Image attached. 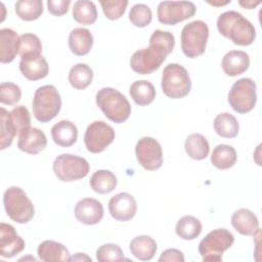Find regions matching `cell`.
I'll list each match as a JSON object with an SVG mask.
<instances>
[{
	"instance_id": "obj_25",
	"label": "cell",
	"mask_w": 262,
	"mask_h": 262,
	"mask_svg": "<svg viewBox=\"0 0 262 262\" xmlns=\"http://www.w3.org/2000/svg\"><path fill=\"white\" fill-rule=\"evenodd\" d=\"M131 254L141 261L151 260L157 252V243L149 235H138L129 245Z\"/></svg>"
},
{
	"instance_id": "obj_8",
	"label": "cell",
	"mask_w": 262,
	"mask_h": 262,
	"mask_svg": "<svg viewBox=\"0 0 262 262\" xmlns=\"http://www.w3.org/2000/svg\"><path fill=\"white\" fill-rule=\"evenodd\" d=\"M234 242L233 234L226 228L210 231L199 244V253L204 261H221L223 253Z\"/></svg>"
},
{
	"instance_id": "obj_28",
	"label": "cell",
	"mask_w": 262,
	"mask_h": 262,
	"mask_svg": "<svg viewBox=\"0 0 262 262\" xmlns=\"http://www.w3.org/2000/svg\"><path fill=\"white\" fill-rule=\"evenodd\" d=\"M236 151L234 147L228 144H218L212 152L211 163L220 170H227L236 163Z\"/></svg>"
},
{
	"instance_id": "obj_46",
	"label": "cell",
	"mask_w": 262,
	"mask_h": 262,
	"mask_svg": "<svg viewBox=\"0 0 262 262\" xmlns=\"http://www.w3.org/2000/svg\"><path fill=\"white\" fill-rule=\"evenodd\" d=\"M210 4H212V5H215V6H219V5H225V4H228V3H230V0H228V1H225V2H209Z\"/></svg>"
},
{
	"instance_id": "obj_23",
	"label": "cell",
	"mask_w": 262,
	"mask_h": 262,
	"mask_svg": "<svg viewBox=\"0 0 262 262\" xmlns=\"http://www.w3.org/2000/svg\"><path fill=\"white\" fill-rule=\"evenodd\" d=\"M51 137L57 145L69 147L77 141L78 129L71 121L62 120L52 126Z\"/></svg>"
},
{
	"instance_id": "obj_1",
	"label": "cell",
	"mask_w": 262,
	"mask_h": 262,
	"mask_svg": "<svg viewBox=\"0 0 262 262\" xmlns=\"http://www.w3.org/2000/svg\"><path fill=\"white\" fill-rule=\"evenodd\" d=\"M175 38L172 33L156 30L150 38L147 48L135 51L130 58L131 69L140 75H148L158 70L166 57L173 51Z\"/></svg>"
},
{
	"instance_id": "obj_14",
	"label": "cell",
	"mask_w": 262,
	"mask_h": 262,
	"mask_svg": "<svg viewBox=\"0 0 262 262\" xmlns=\"http://www.w3.org/2000/svg\"><path fill=\"white\" fill-rule=\"evenodd\" d=\"M137 211V204L134 196L128 192H120L112 196L108 202V212L118 221H129Z\"/></svg>"
},
{
	"instance_id": "obj_45",
	"label": "cell",
	"mask_w": 262,
	"mask_h": 262,
	"mask_svg": "<svg viewBox=\"0 0 262 262\" xmlns=\"http://www.w3.org/2000/svg\"><path fill=\"white\" fill-rule=\"evenodd\" d=\"M87 260V261H91V258H89V257H87L84 253H77V255L76 256H73V257H71V259H70V261H75V260Z\"/></svg>"
},
{
	"instance_id": "obj_17",
	"label": "cell",
	"mask_w": 262,
	"mask_h": 262,
	"mask_svg": "<svg viewBox=\"0 0 262 262\" xmlns=\"http://www.w3.org/2000/svg\"><path fill=\"white\" fill-rule=\"evenodd\" d=\"M19 71L28 80L37 81L48 75L49 66L42 55H30L21 57Z\"/></svg>"
},
{
	"instance_id": "obj_3",
	"label": "cell",
	"mask_w": 262,
	"mask_h": 262,
	"mask_svg": "<svg viewBox=\"0 0 262 262\" xmlns=\"http://www.w3.org/2000/svg\"><path fill=\"white\" fill-rule=\"evenodd\" d=\"M96 104L104 116L114 123L120 124L128 120L131 105L128 99L117 89L104 87L96 93Z\"/></svg>"
},
{
	"instance_id": "obj_10",
	"label": "cell",
	"mask_w": 262,
	"mask_h": 262,
	"mask_svg": "<svg viewBox=\"0 0 262 262\" xmlns=\"http://www.w3.org/2000/svg\"><path fill=\"white\" fill-rule=\"evenodd\" d=\"M52 168L55 176L59 180L71 182L86 177L90 166L84 158L71 154H62L56 157Z\"/></svg>"
},
{
	"instance_id": "obj_21",
	"label": "cell",
	"mask_w": 262,
	"mask_h": 262,
	"mask_svg": "<svg viewBox=\"0 0 262 262\" xmlns=\"http://www.w3.org/2000/svg\"><path fill=\"white\" fill-rule=\"evenodd\" d=\"M93 45V36L88 29L76 28L69 35V47L78 56L88 54Z\"/></svg>"
},
{
	"instance_id": "obj_26",
	"label": "cell",
	"mask_w": 262,
	"mask_h": 262,
	"mask_svg": "<svg viewBox=\"0 0 262 262\" xmlns=\"http://www.w3.org/2000/svg\"><path fill=\"white\" fill-rule=\"evenodd\" d=\"M131 98L140 106L147 105L156 98L155 86L146 80L135 81L129 89Z\"/></svg>"
},
{
	"instance_id": "obj_2",
	"label": "cell",
	"mask_w": 262,
	"mask_h": 262,
	"mask_svg": "<svg viewBox=\"0 0 262 262\" xmlns=\"http://www.w3.org/2000/svg\"><path fill=\"white\" fill-rule=\"evenodd\" d=\"M217 29L222 36L241 46L251 45L256 38V30L252 23L234 10L225 11L218 16Z\"/></svg>"
},
{
	"instance_id": "obj_9",
	"label": "cell",
	"mask_w": 262,
	"mask_h": 262,
	"mask_svg": "<svg viewBox=\"0 0 262 262\" xmlns=\"http://www.w3.org/2000/svg\"><path fill=\"white\" fill-rule=\"evenodd\" d=\"M256 83L250 78H242L234 82L228 92V102L233 111L247 114L256 105Z\"/></svg>"
},
{
	"instance_id": "obj_40",
	"label": "cell",
	"mask_w": 262,
	"mask_h": 262,
	"mask_svg": "<svg viewBox=\"0 0 262 262\" xmlns=\"http://www.w3.org/2000/svg\"><path fill=\"white\" fill-rule=\"evenodd\" d=\"M21 90L18 85L10 82H3L0 85V101L12 105L20 100Z\"/></svg>"
},
{
	"instance_id": "obj_30",
	"label": "cell",
	"mask_w": 262,
	"mask_h": 262,
	"mask_svg": "<svg viewBox=\"0 0 262 262\" xmlns=\"http://www.w3.org/2000/svg\"><path fill=\"white\" fill-rule=\"evenodd\" d=\"M90 186L97 193L112 192L118 183L115 174L108 170H97L90 177Z\"/></svg>"
},
{
	"instance_id": "obj_27",
	"label": "cell",
	"mask_w": 262,
	"mask_h": 262,
	"mask_svg": "<svg viewBox=\"0 0 262 262\" xmlns=\"http://www.w3.org/2000/svg\"><path fill=\"white\" fill-rule=\"evenodd\" d=\"M184 147L188 157L196 161L206 159L210 151L208 140L200 133H192L188 135L185 139Z\"/></svg>"
},
{
	"instance_id": "obj_33",
	"label": "cell",
	"mask_w": 262,
	"mask_h": 262,
	"mask_svg": "<svg viewBox=\"0 0 262 262\" xmlns=\"http://www.w3.org/2000/svg\"><path fill=\"white\" fill-rule=\"evenodd\" d=\"M73 17L81 25L89 26L94 24L97 18V9L94 2L87 0L76 1L73 7Z\"/></svg>"
},
{
	"instance_id": "obj_42",
	"label": "cell",
	"mask_w": 262,
	"mask_h": 262,
	"mask_svg": "<svg viewBox=\"0 0 262 262\" xmlns=\"http://www.w3.org/2000/svg\"><path fill=\"white\" fill-rule=\"evenodd\" d=\"M70 4H71L70 0H48L47 1L48 11L55 16H60L66 14L69 10Z\"/></svg>"
},
{
	"instance_id": "obj_34",
	"label": "cell",
	"mask_w": 262,
	"mask_h": 262,
	"mask_svg": "<svg viewBox=\"0 0 262 262\" xmlns=\"http://www.w3.org/2000/svg\"><path fill=\"white\" fill-rule=\"evenodd\" d=\"M14 7L17 16L27 21L39 18L43 13L42 0H19L15 3Z\"/></svg>"
},
{
	"instance_id": "obj_35",
	"label": "cell",
	"mask_w": 262,
	"mask_h": 262,
	"mask_svg": "<svg viewBox=\"0 0 262 262\" xmlns=\"http://www.w3.org/2000/svg\"><path fill=\"white\" fill-rule=\"evenodd\" d=\"M0 149H5L11 145L16 135V130L11 120L10 112L6 111L4 107L0 108Z\"/></svg>"
},
{
	"instance_id": "obj_31",
	"label": "cell",
	"mask_w": 262,
	"mask_h": 262,
	"mask_svg": "<svg viewBox=\"0 0 262 262\" xmlns=\"http://www.w3.org/2000/svg\"><path fill=\"white\" fill-rule=\"evenodd\" d=\"M93 80V71L86 64L79 62L71 68L69 72V82L75 89H85Z\"/></svg>"
},
{
	"instance_id": "obj_16",
	"label": "cell",
	"mask_w": 262,
	"mask_h": 262,
	"mask_svg": "<svg viewBox=\"0 0 262 262\" xmlns=\"http://www.w3.org/2000/svg\"><path fill=\"white\" fill-rule=\"evenodd\" d=\"M75 217L79 222L86 225L97 224L103 217V206L96 199H82L75 207Z\"/></svg>"
},
{
	"instance_id": "obj_43",
	"label": "cell",
	"mask_w": 262,
	"mask_h": 262,
	"mask_svg": "<svg viewBox=\"0 0 262 262\" xmlns=\"http://www.w3.org/2000/svg\"><path fill=\"white\" fill-rule=\"evenodd\" d=\"M159 262H184V255L177 249H167L161 254Z\"/></svg>"
},
{
	"instance_id": "obj_20",
	"label": "cell",
	"mask_w": 262,
	"mask_h": 262,
	"mask_svg": "<svg viewBox=\"0 0 262 262\" xmlns=\"http://www.w3.org/2000/svg\"><path fill=\"white\" fill-rule=\"evenodd\" d=\"M250 66L249 54L242 50H230L221 61L223 72L230 77H235L245 73Z\"/></svg>"
},
{
	"instance_id": "obj_22",
	"label": "cell",
	"mask_w": 262,
	"mask_h": 262,
	"mask_svg": "<svg viewBox=\"0 0 262 262\" xmlns=\"http://www.w3.org/2000/svg\"><path fill=\"white\" fill-rule=\"evenodd\" d=\"M19 37L11 29L0 30V61L2 63L11 62L18 53Z\"/></svg>"
},
{
	"instance_id": "obj_41",
	"label": "cell",
	"mask_w": 262,
	"mask_h": 262,
	"mask_svg": "<svg viewBox=\"0 0 262 262\" xmlns=\"http://www.w3.org/2000/svg\"><path fill=\"white\" fill-rule=\"evenodd\" d=\"M103 13L106 18L115 20L120 18L128 5L127 0H115V1H100Z\"/></svg>"
},
{
	"instance_id": "obj_19",
	"label": "cell",
	"mask_w": 262,
	"mask_h": 262,
	"mask_svg": "<svg viewBox=\"0 0 262 262\" xmlns=\"http://www.w3.org/2000/svg\"><path fill=\"white\" fill-rule=\"evenodd\" d=\"M47 145V138L43 131L36 127H31L18 136L17 147L27 154L37 155Z\"/></svg>"
},
{
	"instance_id": "obj_7",
	"label": "cell",
	"mask_w": 262,
	"mask_h": 262,
	"mask_svg": "<svg viewBox=\"0 0 262 262\" xmlns=\"http://www.w3.org/2000/svg\"><path fill=\"white\" fill-rule=\"evenodd\" d=\"M162 90L170 98L186 96L191 89V81L185 68L178 63H169L162 74Z\"/></svg>"
},
{
	"instance_id": "obj_11",
	"label": "cell",
	"mask_w": 262,
	"mask_h": 262,
	"mask_svg": "<svg viewBox=\"0 0 262 262\" xmlns=\"http://www.w3.org/2000/svg\"><path fill=\"white\" fill-rule=\"evenodd\" d=\"M195 10V5L190 1H162L158 5L157 14L161 24L173 26L193 16Z\"/></svg>"
},
{
	"instance_id": "obj_38",
	"label": "cell",
	"mask_w": 262,
	"mask_h": 262,
	"mask_svg": "<svg viewBox=\"0 0 262 262\" xmlns=\"http://www.w3.org/2000/svg\"><path fill=\"white\" fill-rule=\"evenodd\" d=\"M10 117L16 130V136L21 135L31 127V116L24 105H16L10 111Z\"/></svg>"
},
{
	"instance_id": "obj_24",
	"label": "cell",
	"mask_w": 262,
	"mask_h": 262,
	"mask_svg": "<svg viewBox=\"0 0 262 262\" xmlns=\"http://www.w3.org/2000/svg\"><path fill=\"white\" fill-rule=\"evenodd\" d=\"M38 256L41 261H70V253L68 249L60 243L55 241H44L38 247Z\"/></svg>"
},
{
	"instance_id": "obj_44",
	"label": "cell",
	"mask_w": 262,
	"mask_h": 262,
	"mask_svg": "<svg viewBox=\"0 0 262 262\" xmlns=\"http://www.w3.org/2000/svg\"><path fill=\"white\" fill-rule=\"evenodd\" d=\"M241 6L247 8V9H252L254 7H256L257 5H259L261 3V1H253V0H246V1H239L238 2Z\"/></svg>"
},
{
	"instance_id": "obj_29",
	"label": "cell",
	"mask_w": 262,
	"mask_h": 262,
	"mask_svg": "<svg viewBox=\"0 0 262 262\" xmlns=\"http://www.w3.org/2000/svg\"><path fill=\"white\" fill-rule=\"evenodd\" d=\"M214 130L221 137L233 138L238 134L239 124L233 115L221 113L214 119Z\"/></svg>"
},
{
	"instance_id": "obj_12",
	"label": "cell",
	"mask_w": 262,
	"mask_h": 262,
	"mask_svg": "<svg viewBox=\"0 0 262 262\" xmlns=\"http://www.w3.org/2000/svg\"><path fill=\"white\" fill-rule=\"evenodd\" d=\"M116 133L111 125L103 121H94L86 129L84 142L88 151L99 154L115 139Z\"/></svg>"
},
{
	"instance_id": "obj_39",
	"label": "cell",
	"mask_w": 262,
	"mask_h": 262,
	"mask_svg": "<svg viewBox=\"0 0 262 262\" xmlns=\"http://www.w3.org/2000/svg\"><path fill=\"white\" fill-rule=\"evenodd\" d=\"M96 259L99 262L107 261H122L124 254L122 249L116 244H104L96 251Z\"/></svg>"
},
{
	"instance_id": "obj_18",
	"label": "cell",
	"mask_w": 262,
	"mask_h": 262,
	"mask_svg": "<svg viewBox=\"0 0 262 262\" xmlns=\"http://www.w3.org/2000/svg\"><path fill=\"white\" fill-rule=\"evenodd\" d=\"M232 227L243 235H256L260 232L259 220L249 209L241 208L231 216Z\"/></svg>"
},
{
	"instance_id": "obj_5",
	"label": "cell",
	"mask_w": 262,
	"mask_h": 262,
	"mask_svg": "<svg viewBox=\"0 0 262 262\" xmlns=\"http://www.w3.org/2000/svg\"><path fill=\"white\" fill-rule=\"evenodd\" d=\"M33 113L35 118L46 123L57 116L61 107V98L57 89L53 85H44L39 87L33 98Z\"/></svg>"
},
{
	"instance_id": "obj_37",
	"label": "cell",
	"mask_w": 262,
	"mask_h": 262,
	"mask_svg": "<svg viewBox=\"0 0 262 262\" xmlns=\"http://www.w3.org/2000/svg\"><path fill=\"white\" fill-rule=\"evenodd\" d=\"M129 19L135 27L144 28L148 26L152 19L151 9L143 3H137L130 9Z\"/></svg>"
},
{
	"instance_id": "obj_15",
	"label": "cell",
	"mask_w": 262,
	"mask_h": 262,
	"mask_svg": "<svg viewBox=\"0 0 262 262\" xmlns=\"http://www.w3.org/2000/svg\"><path fill=\"white\" fill-rule=\"evenodd\" d=\"M25 247V241L17 234L14 227L2 222L0 224V255L4 258H12Z\"/></svg>"
},
{
	"instance_id": "obj_4",
	"label": "cell",
	"mask_w": 262,
	"mask_h": 262,
	"mask_svg": "<svg viewBox=\"0 0 262 262\" xmlns=\"http://www.w3.org/2000/svg\"><path fill=\"white\" fill-rule=\"evenodd\" d=\"M3 205L7 216L16 223H28L34 217V205L18 186H11L5 190Z\"/></svg>"
},
{
	"instance_id": "obj_13",
	"label": "cell",
	"mask_w": 262,
	"mask_h": 262,
	"mask_svg": "<svg viewBox=\"0 0 262 262\" xmlns=\"http://www.w3.org/2000/svg\"><path fill=\"white\" fill-rule=\"evenodd\" d=\"M135 155L138 163L145 170H158L163 164L162 146L152 137L144 136L140 138L135 146Z\"/></svg>"
},
{
	"instance_id": "obj_6",
	"label": "cell",
	"mask_w": 262,
	"mask_h": 262,
	"mask_svg": "<svg viewBox=\"0 0 262 262\" xmlns=\"http://www.w3.org/2000/svg\"><path fill=\"white\" fill-rule=\"evenodd\" d=\"M209 38V28L203 20H193L185 25L181 31V49L189 58L204 54Z\"/></svg>"
},
{
	"instance_id": "obj_32",
	"label": "cell",
	"mask_w": 262,
	"mask_h": 262,
	"mask_svg": "<svg viewBox=\"0 0 262 262\" xmlns=\"http://www.w3.org/2000/svg\"><path fill=\"white\" fill-rule=\"evenodd\" d=\"M175 231L182 239L191 241L201 234L202 223L198 218L191 215H185L177 221Z\"/></svg>"
},
{
	"instance_id": "obj_36",
	"label": "cell",
	"mask_w": 262,
	"mask_h": 262,
	"mask_svg": "<svg viewBox=\"0 0 262 262\" xmlns=\"http://www.w3.org/2000/svg\"><path fill=\"white\" fill-rule=\"evenodd\" d=\"M42 44L38 36L32 33H26L19 36L18 53L20 57L30 55H41Z\"/></svg>"
}]
</instances>
